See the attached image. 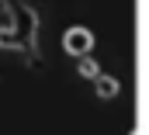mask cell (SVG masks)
<instances>
[{
    "mask_svg": "<svg viewBox=\"0 0 149 135\" xmlns=\"http://www.w3.org/2000/svg\"><path fill=\"white\" fill-rule=\"evenodd\" d=\"M63 45H66V52H87V49H90V31L73 28V31L63 35Z\"/></svg>",
    "mask_w": 149,
    "mask_h": 135,
    "instance_id": "obj_1",
    "label": "cell"
}]
</instances>
